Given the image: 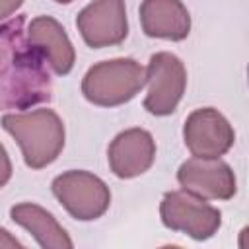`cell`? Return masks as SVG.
<instances>
[{
	"label": "cell",
	"mask_w": 249,
	"mask_h": 249,
	"mask_svg": "<svg viewBox=\"0 0 249 249\" xmlns=\"http://www.w3.org/2000/svg\"><path fill=\"white\" fill-rule=\"evenodd\" d=\"M45 58L23 33V18L0 25V107L23 109L51 99Z\"/></svg>",
	"instance_id": "cell-1"
},
{
	"label": "cell",
	"mask_w": 249,
	"mask_h": 249,
	"mask_svg": "<svg viewBox=\"0 0 249 249\" xmlns=\"http://www.w3.org/2000/svg\"><path fill=\"white\" fill-rule=\"evenodd\" d=\"M140 23L148 37L183 41L191 33V16L181 0H144Z\"/></svg>",
	"instance_id": "cell-12"
},
{
	"label": "cell",
	"mask_w": 249,
	"mask_h": 249,
	"mask_svg": "<svg viewBox=\"0 0 249 249\" xmlns=\"http://www.w3.org/2000/svg\"><path fill=\"white\" fill-rule=\"evenodd\" d=\"M183 138L195 158H220L233 146L235 132L218 109L202 107L187 117Z\"/></svg>",
	"instance_id": "cell-8"
},
{
	"label": "cell",
	"mask_w": 249,
	"mask_h": 249,
	"mask_svg": "<svg viewBox=\"0 0 249 249\" xmlns=\"http://www.w3.org/2000/svg\"><path fill=\"white\" fill-rule=\"evenodd\" d=\"M78 31L88 47L103 49L124 41L128 35L124 0H93L76 18Z\"/></svg>",
	"instance_id": "cell-7"
},
{
	"label": "cell",
	"mask_w": 249,
	"mask_h": 249,
	"mask_svg": "<svg viewBox=\"0 0 249 249\" xmlns=\"http://www.w3.org/2000/svg\"><path fill=\"white\" fill-rule=\"evenodd\" d=\"M160 216L165 228L183 231L196 241L210 239L222 226L220 210L189 191L165 193L160 204Z\"/></svg>",
	"instance_id": "cell-5"
},
{
	"label": "cell",
	"mask_w": 249,
	"mask_h": 249,
	"mask_svg": "<svg viewBox=\"0 0 249 249\" xmlns=\"http://www.w3.org/2000/svg\"><path fill=\"white\" fill-rule=\"evenodd\" d=\"M148 93L144 107L156 117L171 115L187 88V70L179 56L173 53H156L146 68Z\"/></svg>",
	"instance_id": "cell-6"
},
{
	"label": "cell",
	"mask_w": 249,
	"mask_h": 249,
	"mask_svg": "<svg viewBox=\"0 0 249 249\" xmlns=\"http://www.w3.org/2000/svg\"><path fill=\"white\" fill-rule=\"evenodd\" d=\"M111 171L121 179H132L146 173L156 160V142L144 128L119 132L107 150Z\"/></svg>",
	"instance_id": "cell-10"
},
{
	"label": "cell",
	"mask_w": 249,
	"mask_h": 249,
	"mask_svg": "<svg viewBox=\"0 0 249 249\" xmlns=\"http://www.w3.org/2000/svg\"><path fill=\"white\" fill-rule=\"evenodd\" d=\"M10 177H12V161L6 148L0 144V189L10 181Z\"/></svg>",
	"instance_id": "cell-14"
},
{
	"label": "cell",
	"mask_w": 249,
	"mask_h": 249,
	"mask_svg": "<svg viewBox=\"0 0 249 249\" xmlns=\"http://www.w3.org/2000/svg\"><path fill=\"white\" fill-rule=\"evenodd\" d=\"M2 126L19 144L25 165L31 169L47 167L64 148V124L53 109L6 113Z\"/></svg>",
	"instance_id": "cell-2"
},
{
	"label": "cell",
	"mask_w": 249,
	"mask_h": 249,
	"mask_svg": "<svg viewBox=\"0 0 249 249\" xmlns=\"http://www.w3.org/2000/svg\"><path fill=\"white\" fill-rule=\"evenodd\" d=\"M51 187L53 195L66 208V212L80 222L97 220L111 204L109 187L89 171H64L53 179Z\"/></svg>",
	"instance_id": "cell-4"
},
{
	"label": "cell",
	"mask_w": 249,
	"mask_h": 249,
	"mask_svg": "<svg viewBox=\"0 0 249 249\" xmlns=\"http://www.w3.org/2000/svg\"><path fill=\"white\" fill-rule=\"evenodd\" d=\"M146 84V70L134 58H113L93 64L84 80V97L99 107H117L130 101Z\"/></svg>",
	"instance_id": "cell-3"
},
{
	"label": "cell",
	"mask_w": 249,
	"mask_h": 249,
	"mask_svg": "<svg viewBox=\"0 0 249 249\" xmlns=\"http://www.w3.org/2000/svg\"><path fill=\"white\" fill-rule=\"evenodd\" d=\"M21 247H23L21 241H18L8 230L0 228V249H21Z\"/></svg>",
	"instance_id": "cell-15"
},
{
	"label": "cell",
	"mask_w": 249,
	"mask_h": 249,
	"mask_svg": "<svg viewBox=\"0 0 249 249\" xmlns=\"http://www.w3.org/2000/svg\"><path fill=\"white\" fill-rule=\"evenodd\" d=\"M183 191L204 200H228L235 195L237 183L231 167L220 158H191L177 169Z\"/></svg>",
	"instance_id": "cell-9"
},
{
	"label": "cell",
	"mask_w": 249,
	"mask_h": 249,
	"mask_svg": "<svg viewBox=\"0 0 249 249\" xmlns=\"http://www.w3.org/2000/svg\"><path fill=\"white\" fill-rule=\"evenodd\" d=\"M27 39L58 76L68 74L74 68L76 53L64 31V27L51 16H37L27 25Z\"/></svg>",
	"instance_id": "cell-11"
},
{
	"label": "cell",
	"mask_w": 249,
	"mask_h": 249,
	"mask_svg": "<svg viewBox=\"0 0 249 249\" xmlns=\"http://www.w3.org/2000/svg\"><path fill=\"white\" fill-rule=\"evenodd\" d=\"M54 2H58V4H68V2H72V0H54Z\"/></svg>",
	"instance_id": "cell-17"
},
{
	"label": "cell",
	"mask_w": 249,
	"mask_h": 249,
	"mask_svg": "<svg viewBox=\"0 0 249 249\" xmlns=\"http://www.w3.org/2000/svg\"><path fill=\"white\" fill-rule=\"evenodd\" d=\"M21 4H23V0H0V21L6 19L8 16H12Z\"/></svg>",
	"instance_id": "cell-16"
},
{
	"label": "cell",
	"mask_w": 249,
	"mask_h": 249,
	"mask_svg": "<svg viewBox=\"0 0 249 249\" xmlns=\"http://www.w3.org/2000/svg\"><path fill=\"white\" fill-rule=\"evenodd\" d=\"M10 218L25 228L43 249H72V239L56 218L39 204L21 202L10 208Z\"/></svg>",
	"instance_id": "cell-13"
}]
</instances>
